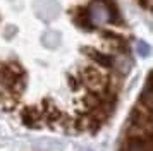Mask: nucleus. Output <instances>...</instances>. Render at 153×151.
I'll list each match as a JSON object with an SVG mask.
<instances>
[{
  "label": "nucleus",
  "instance_id": "9d476101",
  "mask_svg": "<svg viewBox=\"0 0 153 151\" xmlns=\"http://www.w3.org/2000/svg\"><path fill=\"white\" fill-rule=\"evenodd\" d=\"M138 2L145 10H150V9H152V0H138Z\"/></svg>",
  "mask_w": 153,
  "mask_h": 151
},
{
  "label": "nucleus",
  "instance_id": "6e6552de",
  "mask_svg": "<svg viewBox=\"0 0 153 151\" xmlns=\"http://www.w3.org/2000/svg\"><path fill=\"white\" fill-rule=\"evenodd\" d=\"M100 36H102V40H105L107 43H124V41H127L120 33L110 31V29H102V31H100Z\"/></svg>",
  "mask_w": 153,
  "mask_h": 151
},
{
  "label": "nucleus",
  "instance_id": "423d86ee",
  "mask_svg": "<svg viewBox=\"0 0 153 151\" xmlns=\"http://www.w3.org/2000/svg\"><path fill=\"white\" fill-rule=\"evenodd\" d=\"M88 12H90V17H91L95 26H100V24H107L108 22V10H107V7L100 0H93L91 2L90 5H88Z\"/></svg>",
  "mask_w": 153,
  "mask_h": 151
},
{
  "label": "nucleus",
  "instance_id": "0eeeda50",
  "mask_svg": "<svg viewBox=\"0 0 153 151\" xmlns=\"http://www.w3.org/2000/svg\"><path fill=\"white\" fill-rule=\"evenodd\" d=\"M107 10H108V22L114 24V26H124V19H122V12L119 9L117 2L115 0H100Z\"/></svg>",
  "mask_w": 153,
  "mask_h": 151
},
{
  "label": "nucleus",
  "instance_id": "39448f33",
  "mask_svg": "<svg viewBox=\"0 0 153 151\" xmlns=\"http://www.w3.org/2000/svg\"><path fill=\"white\" fill-rule=\"evenodd\" d=\"M19 118L26 127L36 129L40 124H42V115H40V108L33 105V107H24L19 110Z\"/></svg>",
  "mask_w": 153,
  "mask_h": 151
},
{
  "label": "nucleus",
  "instance_id": "7ed1b4c3",
  "mask_svg": "<svg viewBox=\"0 0 153 151\" xmlns=\"http://www.w3.org/2000/svg\"><path fill=\"white\" fill-rule=\"evenodd\" d=\"M81 52H83V55H86V58H88L91 64L98 65V67L103 69V70H108V69L114 67V62H115V58H114V55H112V53L102 52V50L93 48V47L81 48Z\"/></svg>",
  "mask_w": 153,
  "mask_h": 151
},
{
  "label": "nucleus",
  "instance_id": "f03ea898",
  "mask_svg": "<svg viewBox=\"0 0 153 151\" xmlns=\"http://www.w3.org/2000/svg\"><path fill=\"white\" fill-rule=\"evenodd\" d=\"M76 76L81 81V84L86 88V91H95V93L103 91V88L112 79V76L108 72H105L103 69H100L98 65L91 64V62L83 65V67H79Z\"/></svg>",
  "mask_w": 153,
  "mask_h": 151
},
{
  "label": "nucleus",
  "instance_id": "20e7f679",
  "mask_svg": "<svg viewBox=\"0 0 153 151\" xmlns=\"http://www.w3.org/2000/svg\"><path fill=\"white\" fill-rule=\"evenodd\" d=\"M71 21L74 22V26L79 27V29H84V31H95L97 26L93 24V21L90 17V12H88V5H76L69 10Z\"/></svg>",
  "mask_w": 153,
  "mask_h": 151
},
{
  "label": "nucleus",
  "instance_id": "1a4fd4ad",
  "mask_svg": "<svg viewBox=\"0 0 153 151\" xmlns=\"http://www.w3.org/2000/svg\"><path fill=\"white\" fill-rule=\"evenodd\" d=\"M67 86H69L72 91H79V89L83 88V84L77 79V76H72V74H67Z\"/></svg>",
  "mask_w": 153,
  "mask_h": 151
},
{
  "label": "nucleus",
  "instance_id": "f257e3e1",
  "mask_svg": "<svg viewBox=\"0 0 153 151\" xmlns=\"http://www.w3.org/2000/svg\"><path fill=\"white\" fill-rule=\"evenodd\" d=\"M26 70L17 60L0 62V84L7 91L9 98L17 101L26 91Z\"/></svg>",
  "mask_w": 153,
  "mask_h": 151
}]
</instances>
